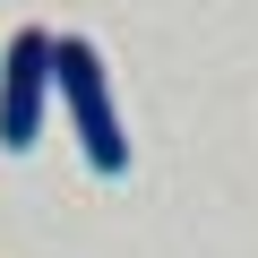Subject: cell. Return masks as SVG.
Here are the masks:
<instances>
[{"label":"cell","mask_w":258,"mask_h":258,"mask_svg":"<svg viewBox=\"0 0 258 258\" xmlns=\"http://www.w3.org/2000/svg\"><path fill=\"white\" fill-rule=\"evenodd\" d=\"M52 86H60V112H69V129H78V147H86V164L112 181V172H129V138H120V103H112V78H103V52L86 43V35H52Z\"/></svg>","instance_id":"6da1fadb"},{"label":"cell","mask_w":258,"mask_h":258,"mask_svg":"<svg viewBox=\"0 0 258 258\" xmlns=\"http://www.w3.org/2000/svg\"><path fill=\"white\" fill-rule=\"evenodd\" d=\"M52 35L43 26H18L9 35V52H0V147L9 155H26L35 138H43V112H52Z\"/></svg>","instance_id":"7a4b0ae2"}]
</instances>
